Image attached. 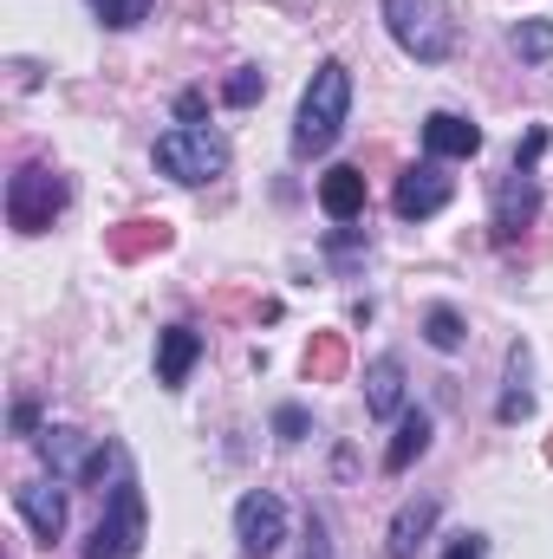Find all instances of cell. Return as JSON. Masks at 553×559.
<instances>
[{
	"instance_id": "cell-1",
	"label": "cell",
	"mask_w": 553,
	"mask_h": 559,
	"mask_svg": "<svg viewBox=\"0 0 553 559\" xmlns=\"http://www.w3.org/2000/svg\"><path fill=\"white\" fill-rule=\"evenodd\" d=\"M352 118V72L339 59H319V72L299 92V118H293V156H326Z\"/></svg>"
},
{
	"instance_id": "cell-2",
	"label": "cell",
	"mask_w": 553,
	"mask_h": 559,
	"mask_svg": "<svg viewBox=\"0 0 553 559\" xmlns=\"http://www.w3.org/2000/svg\"><path fill=\"white\" fill-rule=\"evenodd\" d=\"M385 26H391V39L411 52L416 66H443L456 52L449 0H385Z\"/></svg>"
},
{
	"instance_id": "cell-3",
	"label": "cell",
	"mask_w": 553,
	"mask_h": 559,
	"mask_svg": "<svg viewBox=\"0 0 553 559\" xmlns=\"http://www.w3.org/2000/svg\"><path fill=\"white\" fill-rule=\"evenodd\" d=\"M150 163H156L169 182L202 189V182L228 176V143L215 138V131H202V124H176V131H163V138H156Z\"/></svg>"
},
{
	"instance_id": "cell-4",
	"label": "cell",
	"mask_w": 553,
	"mask_h": 559,
	"mask_svg": "<svg viewBox=\"0 0 553 559\" xmlns=\"http://www.w3.org/2000/svg\"><path fill=\"white\" fill-rule=\"evenodd\" d=\"M66 202H72V189H66V176L46 169V163H20V169L7 176V222H13L20 235H46V228L66 215Z\"/></svg>"
},
{
	"instance_id": "cell-5",
	"label": "cell",
	"mask_w": 553,
	"mask_h": 559,
	"mask_svg": "<svg viewBox=\"0 0 553 559\" xmlns=\"http://www.w3.org/2000/svg\"><path fill=\"white\" fill-rule=\"evenodd\" d=\"M143 495H138V475L125 468L118 481H111V495H105V514H98V527H92V540H85V559H138L143 554Z\"/></svg>"
},
{
	"instance_id": "cell-6",
	"label": "cell",
	"mask_w": 553,
	"mask_h": 559,
	"mask_svg": "<svg viewBox=\"0 0 553 559\" xmlns=\"http://www.w3.org/2000/svg\"><path fill=\"white\" fill-rule=\"evenodd\" d=\"M235 540H242V554L248 559L280 554V540H286V501L268 495V488L242 495V501H235Z\"/></svg>"
},
{
	"instance_id": "cell-7",
	"label": "cell",
	"mask_w": 553,
	"mask_h": 559,
	"mask_svg": "<svg viewBox=\"0 0 553 559\" xmlns=\"http://www.w3.org/2000/svg\"><path fill=\"white\" fill-rule=\"evenodd\" d=\"M449 195H456V182H449V176H443V163L430 156V163H411V169L398 176L391 209H398L404 222H430V215H443V209H449Z\"/></svg>"
},
{
	"instance_id": "cell-8",
	"label": "cell",
	"mask_w": 553,
	"mask_h": 559,
	"mask_svg": "<svg viewBox=\"0 0 553 559\" xmlns=\"http://www.w3.org/2000/svg\"><path fill=\"white\" fill-rule=\"evenodd\" d=\"M534 215H541V182H534V169H508L502 189H495V235L515 241V235L534 228Z\"/></svg>"
},
{
	"instance_id": "cell-9",
	"label": "cell",
	"mask_w": 553,
	"mask_h": 559,
	"mask_svg": "<svg viewBox=\"0 0 553 559\" xmlns=\"http://www.w3.org/2000/svg\"><path fill=\"white\" fill-rule=\"evenodd\" d=\"M13 514H20V521L33 527V540H46V547L66 534V495H59L52 481H20V488H13Z\"/></svg>"
},
{
	"instance_id": "cell-10",
	"label": "cell",
	"mask_w": 553,
	"mask_h": 559,
	"mask_svg": "<svg viewBox=\"0 0 553 559\" xmlns=\"http://www.w3.org/2000/svg\"><path fill=\"white\" fill-rule=\"evenodd\" d=\"M196 358H202V332L196 325H163L156 332V384L163 391H183L189 371H196Z\"/></svg>"
},
{
	"instance_id": "cell-11",
	"label": "cell",
	"mask_w": 553,
	"mask_h": 559,
	"mask_svg": "<svg viewBox=\"0 0 553 559\" xmlns=\"http://www.w3.org/2000/svg\"><path fill=\"white\" fill-rule=\"evenodd\" d=\"M423 150H430L436 163H469V156L482 150V124H469V118H456V111H430V118H423Z\"/></svg>"
},
{
	"instance_id": "cell-12",
	"label": "cell",
	"mask_w": 553,
	"mask_h": 559,
	"mask_svg": "<svg viewBox=\"0 0 553 559\" xmlns=\"http://www.w3.org/2000/svg\"><path fill=\"white\" fill-rule=\"evenodd\" d=\"M319 209H326L339 228H352V222L365 215V169H352V163H332V169L319 176Z\"/></svg>"
},
{
	"instance_id": "cell-13",
	"label": "cell",
	"mask_w": 553,
	"mask_h": 559,
	"mask_svg": "<svg viewBox=\"0 0 553 559\" xmlns=\"http://www.w3.org/2000/svg\"><path fill=\"white\" fill-rule=\"evenodd\" d=\"M365 411H372V417H398V411H404V365H398L391 352L365 365Z\"/></svg>"
},
{
	"instance_id": "cell-14",
	"label": "cell",
	"mask_w": 553,
	"mask_h": 559,
	"mask_svg": "<svg viewBox=\"0 0 553 559\" xmlns=\"http://www.w3.org/2000/svg\"><path fill=\"white\" fill-rule=\"evenodd\" d=\"M436 514H443V508H436L430 495H423V501H404V508H398V521H391V540H385V554H391V559H416L423 534L436 527Z\"/></svg>"
},
{
	"instance_id": "cell-15",
	"label": "cell",
	"mask_w": 553,
	"mask_h": 559,
	"mask_svg": "<svg viewBox=\"0 0 553 559\" xmlns=\"http://www.w3.org/2000/svg\"><path fill=\"white\" fill-rule=\"evenodd\" d=\"M528 371H534V358H528V345H515V352H508V391H502V404H495V417H502V423H528V417H534Z\"/></svg>"
},
{
	"instance_id": "cell-16",
	"label": "cell",
	"mask_w": 553,
	"mask_h": 559,
	"mask_svg": "<svg viewBox=\"0 0 553 559\" xmlns=\"http://www.w3.org/2000/svg\"><path fill=\"white\" fill-rule=\"evenodd\" d=\"M39 455H46V468H52V475H72V481H79V475H85V462H92V455H85V436H79V429H59V423H52V429H39Z\"/></svg>"
},
{
	"instance_id": "cell-17",
	"label": "cell",
	"mask_w": 553,
	"mask_h": 559,
	"mask_svg": "<svg viewBox=\"0 0 553 559\" xmlns=\"http://www.w3.org/2000/svg\"><path fill=\"white\" fill-rule=\"evenodd\" d=\"M430 429H436V423L423 417V411H404V417H398V436H391V449H385V475H404V468H411L416 455L430 449Z\"/></svg>"
},
{
	"instance_id": "cell-18",
	"label": "cell",
	"mask_w": 553,
	"mask_h": 559,
	"mask_svg": "<svg viewBox=\"0 0 553 559\" xmlns=\"http://www.w3.org/2000/svg\"><path fill=\"white\" fill-rule=\"evenodd\" d=\"M163 248H169V228L150 222V215L125 222V228H111V254H118V261H143V254H163Z\"/></svg>"
},
{
	"instance_id": "cell-19",
	"label": "cell",
	"mask_w": 553,
	"mask_h": 559,
	"mask_svg": "<svg viewBox=\"0 0 553 559\" xmlns=\"http://www.w3.org/2000/svg\"><path fill=\"white\" fill-rule=\"evenodd\" d=\"M339 371H345V338H339V332H319V338L306 345V378H313V384H332Z\"/></svg>"
},
{
	"instance_id": "cell-20",
	"label": "cell",
	"mask_w": 553,
	"mask_h": 559,
	"mask_svg": "<svg viewBox=\"0 0 553 559\" xmlns=\"http://www.w3.org/2000/svg\"><path fill=\"white\" fill-rule=\"evenodd\" d=\"M423 338H430L436 352H462V312H456V306H430V312H423Z\"/></svg>"
},
{
	"instance_id": "cell-21",
	"label": "cell",
	"mask_w": 553,
	"mask_h": 559,
	"mask_svg": "<svg viewBox=\"0 0 553 559\" xmlns=\"http://www.w3.org/2000/svg\"><path fill=\"white\" fill-rule=\"evenodd\" d=\"M150 7L156 0H92V13H98V26H111V33H131L150 20Z\"/></svg>"
},
{
	"instance_id": "cell-22",
	"label": "cell",
	"mask_w": 553,
	"mask_h": 559,
	"mask_svg": "<svg viewBox=\"0 0 553 559\" xmlns=\"http://www.w3.org/2000/svg\"><path fill=\"white\" fill-rule=\"evenodd\" d=\"M508 46H515L521 59H534V66L553 59V20H521V26L508 33Z\"/></svg>"
},
{
	"instance_id": "cell-23",
	"label": "cell",
	"mask_w": 553,
	"mask_h": 559,
	"mask_svg": "<svg viewBox=\"0 0 553 559\" xmlns=\"http://www.w3.org/2000/svg\"><path fill=\"white\" fill-rule=\"evenodd\" d=\"M261 92H268V72H261V66H235V79L222 85V98H228L235 111H248V105H255Z\"/></svg>"
},
{
	"instance_id": "cell-24",
	"label": "cell",
	"mask_w": 553,
	"mask_h": 559,
	"mask_svg": "<svg viewBox=\"0 0 553 559\" xmlns=\"http://www.w3.org/2000/svg\"><path fill=\"white\" fill-rule=\"evenodd\" d=\"M306 429H313V417H306L299 404H280L274 411V436L280 442H306Z\"/></svg>"
},
{
	"instance_id": "cell-25",
	"label": "cell",
	"mask_w": 553,
	"mask_h": 559,
	"mask_svg": "<svg viewBox=\"0 0 553 559\" xmlns=\"http://www.w3.org/2000/svg\"><path fill=\"white\" fill-rule=\"evenodd\" d=\"M541 150H548V131H541V124H528V138L515 143V169H534V156H541Z\"/></svg>"
},
{
	"instance_id": "cell-26",
	"label": "cell",
	"mask_w": 553,
	"mask_h": 559,
	"mask_svg": "<svg viewBox=\"0 0 553 559\" xmlns=\"http://www.w3.org/2000/svg\"><path fill=\"white\" fill-rule=\"evenodd\" d=\"M306 540H313V547H306V559H332V540H326V521H319V514L306 521Z\"/></svg>"
},
{
	"instance_id": "cell-27",
	"label": "cell",
	"mask_w": 553,
	"mask_h": 559,
	"mask_svg": "<svg viewBox=\"0 0 553 559\" xmlns=\"http://www.w3.org/2000/svg\"><path fill=\"white\" fill-rule=\"evenodd\" d=\"M13 429H20V436H33V429H39V404H26V397H20V404H13Z\"/></svg>"
},
{
	"instance_id": "cell-28",
	"label": "cell",
	"mask_w": 553,
	"mask_h": 559,
	"mask_svg": "<svg viewBox=\"0 0 553 559\" xmlns=\"http://www.w3.org/2000/svg\"><path fill=\"white\" fill-rule=\"evenodd\" d=\"M176 118L196 124V118H202V92H183V98H176Z\"/></svg>"
},
{
	"instance_id": "cell-29",
	"label": "cell",
	"mask_w": 553,
	"mask_h": 559,
	"mask_svg": "<svg viewBox=\"0 0 553 559\" xmlns=\"http://www.w3.org/2000/svg\"><path fill=\"white\" fill-rule=\"evenodd\" d=\"M443 559H482V540H475V534H462V540H456Z\"/></svg>"
},
{
	"instance_id": "cell-30",
	"label": "cell",
	"mask_w": 553,
	"mask_h": 559,
	"mask_svg": "<svg viewBox=\"0 0 553 559\" xmlns=\"http://www.w3.org/2000/svg\"><path fill=\"white\" fill-rule=\"evenodd\" d=\"M548 462H553V442H548Z\"/></svg>"
}]
</instances>
